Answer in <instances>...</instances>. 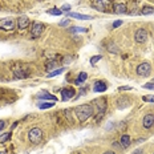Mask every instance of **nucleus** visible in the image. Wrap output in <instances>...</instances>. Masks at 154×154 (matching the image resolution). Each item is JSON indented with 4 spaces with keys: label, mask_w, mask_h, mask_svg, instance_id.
Instances as JSON below:
<instances>
[{
    "label": "nucleus",
    "mask_w": 154,
    "mask_h": 154,
    "mask_svg": "<svg viewBox=\"0 0 154 154\" xmlns=\"http://www.w3.org/2000/svg\"><path fill=\"white\" fill-rule=\"evenodd\" d=\"M93 91H94L96 93L98 92H105L106 91V84H105L104 81H97L94 84V86H93Z\"/></svg>",
    "instance_id": "nucleus-15"
},
{
    "label": "nucleus",
    "mask_w": 154,
    "mask_h": 154,
    "mask_svg": "<svg viewBox=\"0 0 154 154\" xmlns=\"http://www.w3.org/2000/svg\"><path fill=\"white\" fill-rule=\"evenodd\" d=\"M37 98H41V100H51L52 102H54V101L57 100L56 96L49 94L48 92H41V93H38V94H37Z\"/></svg>",
    "instance_id": "nucleus-13"
},
{
    "label": "nucleus",
    "mask_w": 154,
    "mask_h": 154,
    "mask_svg": "<svg viewBox=\"0 0 154 154\" xmlns=\"http://www.w3.org/2000/svg\"><path fill=\"white\" fill-rule=\"evenodd\" d=\"M142 125L146 128V129H150V128L154 125V114H146L142 120Z\"/></svg>",
    "instance_id": "nucleus-12"
},
{
    "label": "nucleus",
    "mask_w": 154,
    "mask_h": 154,
    "mask_svg": "<svg viewBox=\"0 0 154 154\" xmlns=\"http://www.w3.org/2000/svg\"><path fill=\"white\" fill-rule=\"evenodd\" d=\"M69 17H73V19H79V20H92V16H88V15H81V14H73V12H68L66 14Z\"/></svg>",
    "instance_id": "nucleus-14"
},
{
    "label": "nucleus",
    "mask_w": 154,
    "mask_h": 154,
    "mask_svg": "<svg viewBox=\"0 0 154 154\" xmlns=\"http://www.w3.org/2000/svg\"><path fill=\"white\" fill-rule=\"evenodd\" d=\"M121 24H122V20H116L114 23H113V28H117V27H120Z\"/></svg>",
    "instance_id": "nucleus-28"
},
{
    "label": "nucleus",
    "mask_w": 154,
    "mask_h": 154,
    "mask_svg": "<svg viewBox=\"0 0 154 154\" xmlns=\"http://www.w3.org/2000/svg\"><path fill=\"white\" fill-rule=\"evenodd\" d=\"M126 4L125 3H114L113 4V12L114 14H117V15H120V14H126Z\"/></svg>",
    "instance_id": "nucleus-11"
},
{
    "label": "nucleus",
    "mask_w": 154,
    "mask_h": 154,
    "mask_svg": "<svg viewBox=\"0 0 154 154\" xmlns=\"http://www.w3.org/2000/svg\"><path fill=\"white\" fill-rule=\"evenodd\" d=\"M9 137H11V133H4V134H2V136H0V143H3V142H5V141H8Z\"/></svg>",
    "instance_id": "nucleus-24"
},
{
    "label": "nucleus",
    "mask_w": 154,
    "mask_h": 154,
    "mask_svg": "<svg viewBox=\"0 0 154 154\" xmlns=\"http://www.w3.org/2000/svg\"><path fill=\"white\" fill-rule=\"evenodd\" d=\"M104 154H114V152H112V150H108V152H105Z\"/></svg>",
    "instance_id": "nucleus-34"
},
{
    "label": "nucleus",
    "mask_w": 154,
    "mask_h": 154,
    "mask_svg": "<svg viewBox=\"0 0 154 154\" xmlns=\"http://www.w3.org/2000/svg\"><path fill=\"white\" fill-rule=\"evenodd\" d=\"M4 126H5V122H4V121H2V120H0V130H3V129H4Z\"/></svg>",
    "instance_id": "nucleus-31"
},
{
    "label": "nucleus",
    "mask_w": 154,
    "mask_h": 154,
    "mask_svg": "<svg viewBox=\"0 0 154 154\" xmlns=\"http://www.w3.org/2000/svg\"><path fill=\"white\" fill-rule=\"evenodd\" d=\"M28 138H29L32 143L37 145V143H40L41 140H43V130H41L40 128H32L29 130V133H28Z\"/></svg>",
    "instance_id": "nucleus-2"
},
{
    "label": "nucleus",
    "mask_w": 154,
    "mask_h": 154,
    "mask_svg": "<svg viewBox=\"0 0 154 154\" xmlns=\"http://www.w3.org/2000/svg\"><path fill=\"white\" fill-rule=\"evenodd\" d=\"M56 66H57V63L56 61H49V63H47V65H45V69L48 70V72H51V70H54L56 69Z\"/></svg>",
    "instance_id": "nucleus-22"
},
{
    "label": "nucleus",
    "mask_w": 154,
    "mask_h": 154,
    "mask_svg": "<svg viewBox=\"0 0 154 154\" xmlns=\"http://www.w3.org/2000/svg\"><path fill=\"white\" fill-rule=\"evenodd\" d=\"M70 9V5L69 4H64L63 7H61V11H69Z\"/></svg>",
    "instance_id": "nucleus-30"
},
{
    "label": "nucleus",
    "mask_w": 154,
    "mask_h": 154,
    "mask_svg": "<svg viewBox=\"0 0 154 154\" xmlns=\"http://www.w3.org/2000/svg\"><path fill=\"white\" fill-rule=\"evenodd\" d=\"M112 0H93V7L100 12H108L110 9Z\"/></svg>",
    "instance_id": "nucleus-3"
},
{
    "label": "nucleus",
    "mask_w": 154,
    "mask_h": 154,
    "mask_svg": "<svg viewBox=\"0 0 154 154\" xmlns=\"http://www.w3.org/2000/svg\"><path fill=\"white\" fill-rule=\"evenodd\" d=\"M143 101H146V102H154V96H143Z\"/></svg>",
    "instance_id": "nucleus-26"
},
{
    "label": "nucleus",
    "mask_w": 154,
    "mask_h": 154,
    "mask_svg": "<svg viewBox=\"0 0 154 154\" xmlns=\"http://www.w3.org/2000/svg\"><path fill=\"white\" fill-rule=\"evenodd\" d=\"M134 38H136L137 43H145V41L147 40V32L143 29V28L137 29L136 35H134Z\"/></svg>",
    "instance_id": "nucleus-9"
},
{
    "label": "nucleus",
    "mask_w": 154,
    "mask_h": 154,
    "mask_svg": "<svg viewBox=\"0 0 154 154\" xmlns=\"http://www.w3.org/2000/svg\"><path fill=\"white\" fill-rule=\"evenodd\" d=\"M75 94H76L75 89L70 88V86H66V88H64L63 91H61V98H63V101L70 100V98H72Z\"/></svg>",
    "instance_id": "nucleus-8"
},
{
    "label": "nucleus",
    "mask_w": 154,
    "mask_h": 154,
    "mask_svg": "<svg viewBox=\"0 0 154 154\" xmlns=\"http://www.w3.org/2000/svg\"><path fill=\"white\" fill-rule=\"evenodd\" d=\"M47 14L53 15V16H60L63 14V11H61V9H59V8H51V9H48V11H47Z\"/></svg>",
    "instance_id": "nucleus-20"
},
{
    "label": "nucleus",
    "mask_w": 154,
    "mask_h": 154,
    "mask_svg": "<svg viewBox=\"0 0 154 154\" xmlns=\"http://www.w3.org/2000/svg\"><path fill=\"white\" fill-rule=\"evenodd\" d=\"M86 79H88V75H86L85 72H81L79 75V77L76 79V84H82V82H84Z\"/></svg>",
    "instance_id": "nucleus-18"
},
{
    "label": "nucleus",
    "mask_w": 154,
    "mask_h": 154,
    "mask_svg": "<svg viewBox=\"0 0 154 154\" xmlns=\"http://www.w3.org/2000/svg\"><path fill=\"white\" fill-rule=\"evenodd\" d=\"M12 70H14L15 76L17 77V79H25V77L29 76V69H28V66L15 65L14 68H12Z\"/></svg>",
    "instance_id": "nucleus-6"
},
{
    "label": "nucleus",
    "mask_w": 154,
    "mask_h": 154,
    "mask_svg": "<svg viewBox=\"0 0 154 154\" xmlns=\"http://www.w3.org/2000/svg\"><path fill=\"white\" fill-rule=\"evenodd\" d=\"M54 105V102H40L38 104V108L40 109H49V108H52Z\"/></svg>",
    "instance_id": "nucleus-23"
},
{
    "label": "nucleus",
    "mask_w": 154,
    "mask_h": 154,
    "mask_svg": "<svg viewBox=\"0 0 154 154\" xmlns=\"http://www.w3.org/2000/svg\"><path fill=\"white\" fill-rule=\"evenodd\" d=\"M131 154H142V152H141V150H136V152L131 153Z\"/></svg>",
    "instance_id": "nucleus-33"
},
{
    "label": "nucleus",
    "mask_w": 154,
    "mask_h": 154,
    "mask_svg": "<svg viewBox=\"0 0 154 154\" xmlns=\"http://www.w3.org/2000/svg\"><path fill=\"white\" fill-rule=\"evenodd\" d=\"M121 91H129V89H131V86H121Z\"/></svg>",
    "instance_id": "nucleus-32"
},
{
    "label": "nucleus",
    "mask_w": 154,
    "mask_h": 154,
    "mask_svg": "<svg viewBox=\"0 0 154 154\" xmlns=\"http://www.w3.org/2000/svg\"><path fill=\"white\" fill-rule=\"evenodd\" d=\"M69 24V20L68 19H65V20H61L60 21V25H61V27H65V25H68Z\"/></svg>",
    "instance_id": "nucleus-29"
},
{
    "label": "nucleus",
    "mask_w": 154,
    "mask_h": 154,
    "mask_svg": "<svg viewBox=\"0 0 154 154\" xmlns=\"http://www.w3.org/2000/svg\"><path fill=\"white\" fill-rule=\"evenodd\" d=\"M150 70H152V66H150L149 63H142L137 66V73L140 76H149Z\"/></svg>",
    "instance_id": "nucleus-7"
},
{
    "label": "nucleus",
    "mask_w": 154,
    "mask_h": 154,
    "mask_svg": "<svg viewBox=\"0 0 154 154\" xmlns=\"http://www.w3.org/2000/svg\"><path fill=\"white\" fill-rule=\"evenodd\" d=\"M16 20L12 17H4L0 20V28H2L3 31H14L15 27H16Z\"/></svg>",
    "instance_id": "nucleus-4"
},
{
    "label": "nucleus",
    "mask_w": 154,
    "mask_h": 154,
    "mask_svg": "<svg viewBox=\"0 0 154 154\" xmlns=\"http://www.w3.org/2000/svg\"><path fill=\"white\" fill-rule=\"evenodd\" d=\"M69 32H77V33H85L86 32V28H81V27H72L69 28Z\"/></svg>",
    "instance_id": "nucleus-21"
},
{
    "label": "nucleus",
    "mask_w": 154,
    "mask_h": 154,
    "mask_svg": "<svg viewBox=\"0 0 154 154\" xmlns=\"http://www.w3.org/2000/svg\"><path fill=\"white\" fill-rule=\"evenodd\" d=\"M121 145H122V147H129L130 146V137L128 136V134H124L122 137H121Z\"/></svg>",
    "instance_id": "nucleus-16"
},
{
    "label": "nucleus",
    "mask_w": 154,
    "mask_h": 154,
    "mask_svg": "<svg viewBox=\"0 0 154 154\" xmlns=\"http://www.w3.org/2000/svg\"><path fill=\"white\" fill-rule=\"evenodd\" d=\"M44 29H45V25L40 21H35L32 23V27H31V35L32 37H40L43 35Z\"/></svg>",
    "instance_id": "nucleus-5"
},
{
    "label": "nucleus",
    "mask_w": 154,
    "mask_h": 154,
    "mask_svg": "<svg viewBox=\"0 0 154 154\" xmlns=\"http://www.w3.org/2000/svg\"><path fill=\"white\" fill-rule=\"evenodd\" d=\"M101 59H102V56H100V54H98V56H93L91 59V64H92V65H94V64L97 61H100Z\"/></svg>",
    "instance_id": "nucleus-25"
},
{
    "label": "nucleus",
    "mask_w": 154,
    "mask_h": 154,
    "mask_svg": "<svg viewBox=\"0 0 154 154\" xmlns=\"http://www.w3.org/2000/svg\"><path fill=\"white\" fill-rule=\"evenodd\" d=\"M152 82H154V79H153V80H152Z\"/></svg>",
    "instance_id": "nucleus-36"
},
{
    "label": "nucleus",
    "mask_w": 154,
    "mask_h": 154,
    "mask_svg": "<svg viewBox=\"0 0 154 154\" xmlns=\"http://www.w3.org/2000/svg\"><path fill=\"white\" fill-rule=\"evenodd\" d=\"M75 113H76L80 122H84V121H86L88 118H91L93 116V106L92 105H88V104L80 105V106H77L75 109Z\"/></svg>",
    "instance_id": "nucleus-1"
},
{
    "label": "nucleus",
    "mask_w": 154,
    "mask_h": 154,
    "mask_svg": "<svg viewBox=\"0 0 154 154\" xmlns=\"http://www.w3.org/2000/svg\"><path fill=\"white\" fill-rule=\"evenodd\" d=\"M0 154H7V153H5V152H0Z\"/></svg>",
    "instance_id": "nucleus-35"
},
{
    "label": "nucleus",
    "mask_w": 154,
    "mask_h": 154,
    "mask_svg": "<svg viewBox=\"0 0 154 154\" xmlns=\"http://www.w3.org/2000/svg\"><path fill=\"white\" fill-rule=\"evenodd\" d=\"M145 89H150V91H154V82H147V84L143 85Z\"/></svg>",
    "instance_id": "nucleus-27"
},
{
    "label": "nucleus",
    "mask_w": 154,
    "mask_h": 154,
    "mask_svg": "<svg viewBox=\"0 0 154 154\" xmlns=\"http://www.w3.org/2000/svg\"><path fill=\"white\" fill-rule=\"evenodd\" d=\"M64 70H65L64 68H60V69H54V70H52V72H49V73H48V77H49V79H51V77H56V76L61 75V73L64 72Z\"/></svg>",
    "instance_id": "nucleus-19"
},
{
    "label": "nucleus",
    "mask_w": 154,
    "mask_h": 154,
    "mask_svg": "<svg viewBox=\"0 0 154 154\" xmlns=\"http://www.w3.org/2000/svg\"><path fill=\"white\" fill-rule=\"evenodd\" d=\"M16 24H17V28H19V29H25V28L29 25V19H28V16L21 15L20 17L16 20Z\"/></svg>",
    "instance_id": "nucleus-10"
},
{
    "label": "nucleus",
    "mask_w": 154,
    "mask_h": 154,
    "mask_svg": "<svg viewBox=\"0 0 154 154\" xmlns=\"http://www.w3.org/2000/svg\"><path fill=\"white\" fill-rule=\"evenodd\" d=\"M141 14L142 15H152V14H154V8L150 7V5H145V7H142V9H141Z\"/></svg>",
    "instance_id": "nucleus-17"
}]
</instances>
